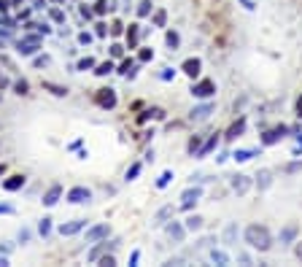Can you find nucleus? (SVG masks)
I'll return each instance as SVG.
<instances>
[{"label": "nucleus", "instance_id": "34", "mask_svg": "<svg viewBox=\"0 0 302 267\" xmlns=\"http://www.w3.org/2000/svg\"><path fill=\"white\" fill-rule=\"evenodd\" d=\"M235 237H237V227H235V224H230V227L224 230V243H232Z\"/></svg>", "mask_w": 302, "mask_h": 267}, {"label": "nucleus", "instance_id": "4", "mask_svg": "<svg viewBox=\"0 0 302 267\" xmlns=\"http://www.w3.org/2000/svg\"><path fill=\"white\" fill-rule=\"evenodd\" d=\"M95 103H98L100 108H105V111H111V108L116 105V92H113L111 87L98 89V95H95Z\"/></svg>", "mask_w": 302, "mask_h": 267}, {"label": "nucleus", "instance_id": "26", "mask_svg": "<svg viewBox=\"0 0 302 267\" xmlns=\"http://www.w3.org/2000/svg\"><path fill=\"white\" fill-rule=\"evenodd\" d=\"M210 262H216V265H230V257H227L224 251H219V248H213V251H210Z\"/></svg>", "mask_w": 302, "mask_h": 267}, {"label": "nucleus", "instance_id": "53", "mask_svg": "<svg viewBox=\"0 0 302 267\" xmlns=\"http://www.w3.org/2000/svg\"><path fill=\"white\" fill-rule=\"evenodd\" d=\"M138 259H140V251H133V257H130V265H138Z\"/></svg>", "mask_w": 302, "mask_h": 267}, {"label": "nucleus", "instance_id": "14", "mask_svg": "<svg viewBox=\"0 0 302 267\" xmlns=\"http://www.w3.org/2000/svg\"><path fill=\"white\" fill-rule=\"evenodd\" d=\"M25 181H27V178H25L22 173H19V175H11V178L3 181V189H5V192H19L22 186H25Z\"/></svg>", "mask_w": 302, "mask_h": 267}, {"label": "nucleus", "instance_id": "20", "mask_svg": "<svg viewBox=\"0 0 302 267\" xmlns=\"http://www.w3.org/2000/svg\"><path fill=\"white\" fill-rule=\"evenodd\" d=\"M119 73H122V76L135 78V73H138V62H135V60H124L122 65H119Z\"/></svg>", "mask_w": 302, "mask_h": 267}, {"label": "nucleus", "instance_id": "1", "mask_svg": "<svg viewBox=\"0 0 302 267\" xmlns=\"http://www.w3.org/2000/svg\"><path fill=\"white\" fill-rule=\"evenodd\" d=\"M246 243L254 248V251H270L272 248V235L265 224H248L246 232H243Z\"/></svg>", "mask_w": 302, "mask_h": 267}, {"label": "nucleus", "instance_id": "57", "mask_svg": "<svg viewBox=\"0 0 302 267\" xmlns=\"http://www.w3.org/2000/svg\"><path fill=\"white\" fill-rule=\"evenodd\" d=\"M5 265H8V259H5L3 254H0V267H5Z\"/></svg>", "mask_w": 302, "mask_h": 267}, {"label": "nucleus", "instance_id": "58", "mask_svg": "<svg viewBox=\"0 0 302 267\" xmlns=\"http://www.w3.org/2000/svg\"><path fill=\"white\" fill-rule=\"evenodd\" d=\"M3 173H5V165H3V162H0V178H3Z\"/></svg>", "mask_w": 302, "mask_h": 267}, {"label": "nucleus", "instance_id": "11", "mask_svg": "<svg viewBox=\"0 0 302 267\" xmlns=\"http://www.w3.org/2000/svg\"><path fill=\"white\" fill-rule=\"evenodd\" d=\"M213 113V103H205V105H197V108H192V113H189V122H205V119Z\"/></svg>", "mask_w": 302, "mask_h": 267}, {"label": "nucleus", "instance_id": "61", "mask_svg": "<svg viewBox=\"0 0 302 267\" xmlns=\"http://www.w3.org/2000/svg\"><path fill=\"white\" fill-rule=\"evenodd\" d=\"M51 3H62V0H51Z\"/></svg>", "mask_w": 302, "mask_h": 267}, {"label": "nucleus", "instance_id": "3", "mask_svg": "<svg viewBox=\"0 0 302 267\" xmlns=\"http://www.w3.org/2000/svg\"><path fill=\"white\" fill-rule=\"evenodd\" d=\"M192 95L200 98V100H208V98H213V95H216V84L210 81V78H202V81L192 84Z\"/></svg>", "mask_w": 302, "mask_h": 267}, {"label": "nucleus", "instance_id": "45", "mask_svg": "<svg viewBox=\"0 0 302 267\" xmlns=\"http://www.w3.org/2000/svg\"><path fill=\"white\" fill-rule=\"evenodd\" d=\"M98 262H100L102 267H113V265H116V259H113V257H108V254H105V257H100Z\"/></svg>", "mask_w": 302, "mask_h": 267}, {"label": "nucleus", "instance_id": "17", "mask_svg": "<svg viewBox=\"0 0 302 267\" xmlns=\"http://www.w3.org/2000/svg\"><path fill=\"white\" fill-rule=\"evenodd\" d=\"M243 130H246V119H237V122L224 133V138L227 140H235V138H240V135H243Z\"/></svg>", "mask_w": 302, "mask_h": 267}, {"label": "nucleus", "instance_id": "24", "mask_svg": "<svg viewBox=\"0 0 302 267\" xmlns=\"http://www.w3.org/2000/svg\"><path fill=\"white\" fill-rule=\"evenodd\" d=\"M256 184H259V189H267V186L272 184V173H270V170H259V175H256Z\"/></svg>", "mask_w": 302, "mask_h": 267}, {"label": "nucleus", "instance_id": "19", "mask_svg": "<svg viewBox=\"0 0 302 267\" xmlns=\"http://www.w3.org/2000/svg\"><path fill=\"white\" fill-rule=\"evenodd\" d=\"M138 41H140V25H130V30H127V49H138Z\"/></svg>", "mask_w": 302, "mask_h": 267}, {"label": "nucleus", "instance_id": "2", "mask_svg": "<svg viewBox=\"0 0 302 267\" xmlns=\"http://www.w3.org/2000/svg\"><path fill=\"white\" fill-rule=\"evenodd\" d=\"M41 43H43V35H41V33L27 30V35H22L19 41H16V52H19L22 57H35L38 49H41Z\"/></svg>", "mask_w": 302, "mask_h": 267}, {"label": "nucleus", "instance_id": "32", "mask_svg": "<svg viewBox=\"0 0 302 267\" xmlns=\"http://www.w3.org/2000/svg\"><path fill=\"white\" fill-rule=\"evenodd\" d=\"M165 41H168V46H170V49H178L181 38H178V33H175V30H168V35H165Z\"/></svg>", "mask_w": 302, "mask_h": 267}, {"label": "nucleus", "instance_id": "54", "mask_svg": "<svg viewBox=\"0 0 302 267\" xmlns=\"http://www.w3.org/2000/svg\"><path fill=\"white\" fill-rule=\"evenodd\" d=\"M0 213L8 216V213H14V208H11V205H0Z\"/></svg>", "mask_w": 302, "mask_h": 267}, {"label": "nucleus", "instance_id": "36", "mask_svg": "<svg viewBox=\"0 0 302 267\" xmlns=\"http://www.w3.org/2000/svg\"><path fill=\"white\" fill-rule=\"evenodd\" d=\"M138 175H140V162L130 165V170H127V181H135Z\"/></svg>", "mask_w": 302, "mask_h": 267}, {"label": "nucleus", "instance_id": "13", "mask_svg": "<svg viewBox=\"0 0 302 267\" xmlns=\"http://www.w3.org/2000/svg\"><path fill=\"white\" fill-rule=\"evenodd\" d=\"M200 67H202V62L197 60V57H189V60L181 65V70H184L189 78H197V76H200Z\"/></svg>", "mask_w": 302, "mask_h": 267}, {"label": "nucleus", "instance_id": "7", "mask_svg": "<svg viewBox=\"0 0 302 267\" xmlns=\"http://www.w3.org/2000/svg\"><path fill=\"white\" fill-rule=\"evenodd\" d=\"M200 197H202V189H200V186H189V189L181 195V208H184V211H189V208L195 205Z\"/></svg>", "mask_w": 302, "mask_h": 267}, {"label": "nucleus", "instance_id": "5", "mask_svg": "<svg viewBox=\"0 0 302 267\" xmlns=\"http://www.w3.org/2000/svg\"><path fill=\"white\" fill-rule=\"evenodd\" d=\"M89 200H92V189H87V186H73L67 192V202H73V205H81V202H89Z\"/></svg>", "mask_w": 302, "mask_h": 267}, {"label": "nucleus", "instance_id": "31", "mask_svg": "<svg viewBox=\"0 0 302 267\" xmlns=\"http://www.w3.org/2000/svg\"><path fill=\"white\" fill-rule=\"evenodd\" d=\"M154 27H165V22H168V11H165V8H159L157 11V14H154Z\"/></svg>", "mask_w": 302, "mask_h": 267}, {"label": "nucleus", "instance_id": "47", "mask_svg": "<svg viewBox=\"0 0 302 267\" xmlns=\"http://www.w3.org/2000/svg\"><path fill=\"white\" fill-rule=\"evenodd\" d=\"M0 65H3V67H8V70H16V67H14V62H11L8 57H3V54H0Z\"/></svg>", "mask_w": 302, "mask_h": 267}, {"label": "nucleus", "instance_id": "50", "mask_svg": "<svg viewBox=\"0 0 302 267\" xmlns=\"http://www.w3.org/2000/svg\"><path fill=\"white\" fill-rule=\"evenodd\" d=\"M111 33H113V35H122V33H124V27L119 25V22H113V25H111Z\"/></svg>", "mask_w": 302, "mask_h": 267}, {"label": "nucleus", "instance_id": "21", "mask_svg": "<svg viewBox=\"0 0 302 267\" xmlns=\"http://www.w3.org/2000/svg\"><path fill=\"white\" fill-rule=\"evenodd\" d=\"M43 89L51 92L54 98H65L67 95V87H60V84H54V81H43Z\"/></svg>", "mask_w": 302, "mask_h": 267}, {"label": "nucleus", "instance_id": "28", "mask_svg": "<svg viewBox=\"0 0 302 267\" xmlns=\"http://www.w3.org/2000/svg\"><path fill=\"white\" fill-rule=\"evenodd\" d=\"M14 92L16 95H30V84H27L25 78H16V81H14Z\"/></svg>", "mask_w": 302, "mask_h": 267}, {"label": "nucleus", "instance_id": "40", "mask_svg": "<svg viewBox=\"0 0 302 267\" xmlns=\"http://www.w3.org/2000/svg\"><path fill=\"white\" fill-rule=\"evenodd\" d=\"M78 14H81L84 19H92V16H95V8H89V5H78Z\"/></svg>", "mask_w": 302, "mask_h": 267}, {"label": "nucleus", "instance_id": "51", "mask_svg": "<svg viewBox=\"0 0 302 267\" xmlns=\"http://www.w3.org/2000/svg\"><path fill=\"white\" fill-rule=\"evenodd\" d=\"M95 27H98V30H95V33H98V38H105V25H102V22H100V25H95Z\"/></svg>", "mask_w": 302, "mask_h": 267}, {"label": "nucleus", "instance_id": "9", "mask_svg": "<svg viewBox=\"0 0 302 267\" xmlns=\"http://www.w3.org/2000/svg\"><path fill=\"white\" fill-rule=\"evenodd\" d=\"M84 227H87V219H73V221H67V224H62L60 227V235L62 237H67V235H76V232H81Z\"/></svg>", "mask_w": 302, "mask_h": 267}, {"label": "nucleus", "instance_id": "29", "mask_svg": "<svg viewBox=\"0 0 302 267\" xmlns=\"http://www.w3.org/2000/svg\"><path fill=\"white\" fill-rule=\"evenodd\" d=\"M170 181H173V170H165V173L157 178V189H165V186H168Z\"/></svg>", "mask_w": 302, "mask_h": 267}, {"label": "nucleus", "instance_id": "46", "mask_svg": "<svg viewBox=\"0 0 302 267\" xmlns=\"http://www.w3.org/2000/svg\"><path fill=\"white\" fill-rule=\"evenodd\" d=\"M124 54V46H122V43H113V46H111V57H122Z\"/></svg>", "mask_w": 302, "mask_h": 267}, {"label": "nucleus", "instance_id": "16", "mask_svg": "<svg viewBox=\"0 0 302 267\" xmlns=\"http://www.w3.org/2000/svg\"><path fill=\"white\" fill-rule=\"evenodd\" d=\"M297 224H286V227H283V230H281V243H283V246H289V243H294V240H297Z\"/></svg>", "mask_w": 302, "mask_h": 267}, {"label": "nucleus", "instance_id": "23", "mask_svg": "<svg viewBox=\"0 0 302 267\" xmlns=\"http://www.w3.org/2000/svg\"><path fill=\"white\" fill-rule=\"evenodd\" d=\"M216 146H219V138L213 135V138L205 140V146H200V149H197V154H195V157H205V154H210V151H213Z\"/></svg>", "mask_w": 302, "mask_h": 267}, {"label": "nucleus", "instance_id": "35", "mask_svg": "<svg viewBox=\"0 0 302 267\" xmlns=\"http://www.w3.org/2000/svg\"><path fill=\"white\" fill-rule=\"evenodd\" d=\"M89 67H95V60L92 57H84V60H78L76 70H89Z\"/></svg>", "mask_w": 302, "mask_h": 267}, {"label": "nucleus", "instance_id": "25", "mask_svg": "<svg viewBox=\"0 0 302 267\" xmlns=\"http://www.w3.org/2000/svg\"><path fill=\"white\" fill-rule=\"evenodd\" d=\"M184 227H186V232H197V230H202V219L200 216H189L184 221Z\"/></svg>", "mask_w": 302, "mask_h": 267}, {"label": "nucleus", "instance_id": "59", "mask_svg": "<svg viewBox=\"0 0 302 267\" xmlns=\"http://www.w3.org/2000/svg\"><path fill=\"white\" fill-rule=\"evenodd\" d=\"M22 3H25V0H11V5H22Z\"/></svg>", "mask_w": 302, "mask_h": 267}, {"label": "nucleus", "instance_id": "39", "mask_svg": "<svg viewBox=\"0 0 302 267\" xmlns=\"http://www.w3.org/2000/svg\"><path fill=\"white\" fill-rule=\"evenodd\" d=\"M149 60H154V49H140L138 62H149Z\"/></svg>", "mask_w": 302, "mask_h": 267}, {"label": "nucleus", "instance_id": "33", "mask_svg": "<svg viewBox=\"0 0 302 267\" xmlns=\"http://www.w3.org/2000/svg\"><path fill=\"white\" fill-rule=\"evenodd\" d=\"M151 8H154L151 0H140V3H138V16H149Z\"/></svg>", "mask_w": 302, "mask_h": 267}, {"label": "nucleus", "instance_id": "60", "mask_svg": "<svg viewBox=\"0 0 302 267\" xmlns=\"http://www.w3.org/2000/svg\"><path fill=\"white\" fill-rule=\"evenodd\" d=\"M297 257L302 259V243H300V246H297Z\"/></svg>", "mask_w": 302, "mask_h": 267}, {"label": "nucleus", "instance_id": "10", "mask_svg": "<svg viewBox=\"0 0 302 267\" xmlns=\"http://www.w3.org/2000/svg\"><path fill=\"white\" fill-rule=\"evenodd\" d=\"M232 189H235L237 195H246V192L251 189V175H243V173L232 175Z\"/></svg>", "mask_w": 302, "mask_h": 267}, {"label": "nucleus", "instance_id": "55", "mask_svg": "<svg viewBox=\"0 0 302 267\" xmlns=\"http://www.w3.org/2000/svg\"><path fill=\"white\" fill-rule=\"evenodd\" d=\"M240 3H243V5H246V8H248V11H254V8H256V5H254V0H240Z\"/></svg>", "mask_w": 302, "mask_h": 267}, {"label": "nucleus", "instance_id": "49", "mask_svg": "<svg viewBox=\"0 0 302 267\" xmlns=\"http://www.w3.org/2000/svg\"><path fill=\"white\" fill-rule=\"evenodd\" d=\"M170 213H173V208H170V205H168V208H162V211L157 213V224H159V221L165 219V216H170Z\"/></svg>", "mask_w": 302, "mask_h": 267}, {"label": "nucleus", "instance_id": "62", "mask_svg": "<svg viewBox=\"0 0 302 267\" xmlns=\"http://www.w3.org/2000/svg\"><path fill=\"white\" fill-rule=\"evenodd\" d=\"M300 143H302V135H300Z\"/></svg>", "mask_w": 302, "mask_h": 267}, {"label": "nucleus", "instance_id": "48", "mask_svg": "<svg viewBox=\"0 0 302 267\" xmlns=\"http://www.w3.org/2000/svg\"><path fill=\"white\" fill-rule=\"evenodd\" d=\"M8 84H11V81H8V76H5L3 70H0V92H3V89H8Z\"/></svg>", "mask_w": 302, "mask_h": 267}, {"label": "nucleus", "instance_id": "8", "mask_svg": "<svg viewBox=\"0 0 302 267\" xmlns=\"http://www.w3.org/2000/svg\"><path fill=\"white\" fill-rule=\"evenodd\" d=\"M108 232H111V227L108 224H95L87 230V243H100L102 237H108Z\"/></svg>", "mask_w": 302, "mask_h": 267}, {"label": "nucleus", "instance_id": "18", "mask_svg": "<svg viewBox=\"0 0 302 267\" xmlns=\"http://www.w3.org/2000/svg\"><path fill=\"white\" fill-rule=\"evenodd\" d=\"M168 235L173 237L175 243H181V240H184V235H186V227L178 224V221H173V224H168Z\"/></svg>", "mask_w": 302, "mask_h": 267}, {"label": "nucleus", "instance_id": "30", "mask_svg": "<svg viewBox=\"0 0 302 267\" xmlns=\"http://www.w3.org/2000/svg\"><path fill=\"white\" fill-rule=\"evenodd\" d=\"M113 70V62L108 60V62H100L98 67H95V76H108V73Z\"/></svg>", "mask_w": 302, "mask_h": 267}, {"label": "nucleus", "instance_id": "15", "mask_svg": "<svg viewBox=\"0 0 302 267\" xmlns=\"http://www.w3.org/2000/svg\"><path fill=\"white\" fill-rule=\"evenodd\" d=\"M113 246H116V243H108V240H105V243H100V246H95L92 251L87 254V259H89V262H98L100 257H105V251H108V248H113Z\"/></svg>", "mask_w": 302, "mask_h": 267}, {"label": "nucleus", "instance_id": "22", "mask_svg": "<svg viewBox=\"0 0 302 267\" xmlns=\"http://www.w3.org/2000/svg\"><path fill=\"white\" fill-rule=\"evenodd\" d=\"M256 157V149H237L235 154H232V160L235 162H248V160H254Z\"/></svg>", "mask_w": 302, "mask_h": 267}, {"label": "nucleus", "instance_id": "44", "mask_svg": "<svg viewBox=\"0 0 302 267\" xmlns=\"http://www.w3.org/2000/svg\"><path fill=\"white\" fill-rule=\"evenodd\" d=\"M173 76H175V70H173V67H165V70L159 73V78H162V81H170Z\"/></svg>", "mask_w": 302, "mask_h": 267}, {"label": "nucleus", "instance_id": "37", "mask_svg": "<svg viewBox=\"0 0 302 267\" xmlns=\"http://www.w3.org/2000/svg\"><path fill=\"white\" fill-rule=\"evenodd\" d=\"M108 8H111V3H108V0H98V3H95V14H100V16L105 14Z\"/></svg>", "mask_w": 302, "mask_h": 267}, {"label": "nucleus", "instance_id": "56", "mask_svg": "<svg viewBox=\"0 0 302 267\" xmlns=\"http://www.w3.org/2000/svg\"><path fill=\"white\" fill-rule=\"evenodd\" d=\"M297 116H300V119H302V98H300V100H297Z\"/></svg>", "mask_w": 302, "mask_h": 267}, {"label": "nucleus", "instance_id": "52", "mask_svg": "<svg viewBox=\"0 0 302 267\" xmlns=\"http://www.w3.org/2000/svg\"><path fill=\"white\" fill-rule=\"evenodd\" d=\"M8 8H11L8 0H0V14H8Z\"/></svg>", "mask_w": 302, "mask_h": 267}, {"label": "nucleus", "instance_id": "6", "mask_svg": "<svg viewBox=\"0 0 302 267\" xmlns=\"http://www.w3.org/2000/svg\"><path fill=\"white\" fill-rule=\"evenodd\" d=\"M286 135H289V127H286V124H281V127H275V130H267V133L262 135V143L272 146V143H278V140H283Z\"/></svg>", "mask_w": 302, "mask_h": 267}, {"label": "nucleus", "instance_id": "38", "mask_svg": "<svg viewBox=\"0 0 302 267\" xmlns=\"http://www.w3.org/2000/svg\"><path fill=\"white\" fill-rule=\"evenodd\" d=\"M38 232H41V235H43V237H46V235H49V232H51V219H43V221H41V224H38Z\"/></svg>", "mask_w": 302, "mask_h": 267}, {"label": "nucleus", "instance_id": "41", "mask_svg": "<svg viewBox=\"0 0 302 267\" xmlns=\"http://www.w3.org/2000/svg\"><path fill=\"white\" fill-rule=\"evenodd\" d=\"M33 65H35V67H46V65H51V60L43 54V57H35V60H33Z\"/></svg>", "mask_w": 302, "mask_h": 267}, {"label": "nucleus", "instance_id": "27", "mask_svg": "<svg viewBox=\"0 0 302 267\" xmlns=\"http://www.w3.org/2000/svg\"><path fill=\"white\" fill-rule=\"evenodd\" d=\"M49 16H51V22H57V25H65V11L62 8H49Z\"/></svg>", "mask_w": 302, "mask_h": 267}, {"label": "nucleus", "instance_id": "12", "mask_svg": "<svg viewBox=\"0 0 302 267\" xmlns=\"http://www.w3.org/2000/svg\"><path fill=\"white\" fill-rule=\"evenodd\" d=\"M60 197H62V186L60 184H54V186H51V189L46 192V195H43V205H46V208H54L57 205V202H60Z\"/></svg>", "mask_w": 302, "mask_h": 267}, {"label": "nucleus", "instance_id": "42", "mask_svg": "<svg viewBox=\"0 0 302 267\" xmlns=\"http://www.w3.org/2000/svg\"><path fill=\"white\" fill-rule=\"evenodd\" d=\"M197 149H200V135H195L189 140V154H197Z\"/></svg>", "mask_w": 302, "mask_h": 267}, {"label": "nucleus", "instance_id": "43", "mask_svg": "<svg viewBox=\"0 0 302 267\" xmlns=\"http://www.w3.org/2000/svg\"><path fill=\"white\" fill-rule=\"evenodd\" d=\"M78 43H81V46H89V43H92V35H89V33H78Z\"/></svg>", "mask_w": 302, "mask_h": 267}]
</instances>
